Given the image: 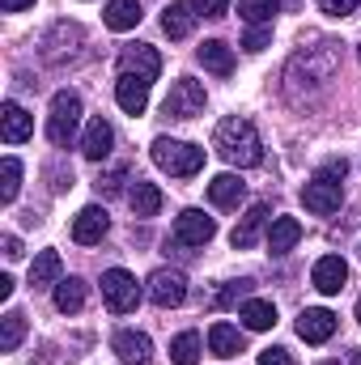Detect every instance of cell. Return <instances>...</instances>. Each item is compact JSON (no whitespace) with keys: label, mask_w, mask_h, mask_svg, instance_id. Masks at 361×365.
<instances>
[{"label":"cell","mask_w":361,"mask_h":365,"mask_svg":"<svg viewBox=\"0 0 361 365\" xmlns=\"http://www.w3.org/2000/svg\"><path fill=\"white\" fill-rule=\"evenodd\" d=\"M345 175H349V162H345V158L323 162V166H319V175L302 187V204H306L310 212H319V217L336 212V208H340V200H345Z\"/></svg>","instance_id":"obj_3"},{"label":"cell","mask_w":361,"mask_h":365,"mask_svg":"<svg viewBox=\"0 0 361 365\" xmlns=\"http://www.w3.org/2000/svg\"><path fill=\"white\" fill-rule=\"evenodd\" d=\"M243 195H247V182L238 179V175H217V179L208 182V200L217 208H238Z\"/></svg>","instance_id":"obj_21"},{"label":"cell","mask_w":361,"mask_h":365,"mask_svg":"<svg viewBox=\"0 0 361 365\" xmlns=\"http://www.w3.org/2000/svg\"><path fill=\"white\" fill-rule=\"evenodd\" d=\"M298 238H302V225H298L293 217H276L272 230H268V251L272 255H285V251L298 247Z\"/></svg>","instance_id":"obj_25"},{"label":"cell","mask_w":361,"mask_h":365,"mask_svg":"<svg viewBox=\"0 0 361 365\" xmlns=\"http://www.w3.org/2000/svg\"><path fill=\"white\" fill-rule=\"evenodd\" d=\"M319 365H340V361H319Z\"/></svg>","instance_id":"obj_45"},{"label":"cell","mask_w":361,"mask_h":365,"mask_svg":"<svg viewBox=\"0 0 361 365\" xmlns=\"http://www.w3.org/2000/svg\"><path fill=\"white\" fill-rule=\"evenodd\" d=\"M183 297H187V276L179 268H158V272L149 276V302L153 306L171 310V306H179Z\"/></svg>","instance_id":"obj_9"},{"label":"cell","mask_w":361,"mask_h":365,"mask_svg":"<svg viewBox=\"0 0 361 365\" xmlns=\"http://www.w3.org/2000/svg\"><path fill=\"white\" fill-rule=\"evenodd\" d=\"M30 4H34V0H0L4 13H21V9H30Z\"/></svg>","instance_id":"obj_41"},{"label":"cell","mask_w":361,"mask_h":365,"mask_svg":"<svg viewBox=\"0 0 361 365\" xmlns=\"http://www.w3.org/2000/svg\"><path fill=\"white\" fill-rule=\"evenodd\" d=\"M298 336H302L306 344H323V340H332V336H336V314L323 310V306L302 310V314H298Z\"/></svg>","instance_id":"obj_14"},{"label":"cell","mask_w":361,"mask_h":365,"mask_svg":"<svg viewBox=\"0 0 361 365\" xmlns=\"http://www.w3.org/2000/svg\"><path fill=\"white\" fill-rule=\"evenodd\" d=\"M238 319H243L251 331H268L272 323H276V306L264 302V297H247V302H243V310H238Z\"/></svg>","instance_id":"obj_28"},{"label":"cell","mask_w":361,"mask_h":365,"mask_svg":"<svg viewBox=\"0 0 361 365\" xmlns=\"http://www.w3.org/2000/svg\"><path fill=\"white\" fill-rule=\"evenodd\" d=\"M149 86H153V81H145V77L119 73V81H115V102H119L128 115H145V106H149Z\"/></svg>","instance_id":"obj_16"},{"label":"cell","mask_w":361,"mask_h":365,"mask_svg":"<svg viewBox=\"0 0 361 365\" xmlns=\"http://www.w3.org/2000/svg\"><path fill=\"white\" fill-rule=\"evenodd\" d=\"M353 365H361V353H357V357H353Z\"/></svg>","instance_id":"obj_44"},{"label":"cell","mask_w":361,"mask_h":365,"mask_svg":"<svg viewBox=\"0 0 361 365\" xmlns=\"http://www.w3.org/2000/svg\"><path fill=\"white\" fill-rule=\"evenodd\" d=\"M30 284L34 289H56L60 284V255L56 251H39L30 264Z\"/></svg>","instance_id":"obj_27"},{"label":"cell","mask_w":361,"mask_h":365,"mask_svg":"<svg viewBox=\"0 0 361 365\" xmlns=\"http://www.w3.org/2000/svg\"><path fill=\"white\" fill-rule=\"evenodd\" d=\"M162 110H166L171 119H195V115L204 110V86H200V81H191V77L175 81V90L166 93Z\"/></svg>","instance_id":"obj_8"},{"label":"cell","mask_w":361,"mask_h":365,"mask_svg":"<svg viewBox=\"0 0 361 365\" xmlns=\"http://www.w3.org/2000/svg\"><path fill=\"white\" fill-rule=\"evenodd\" d=\"M0 204H13L17 200V191H21V162L17 158H4L0 162Z\"/></svg>","instance_id":"obj_33"},{"label":"cell","mask_w":361,"mask_h":365,"mask_svg":"<svg viewBox=\"0 0 361 365\" xmlns=\"http://www.w3.org/2000/svg\"><path fill=\"white\" fill-rule=\"evenodd\" d=\"M361 0H319V9L327 13V17H349V13H357Z\"/></svg>","instance_id":"obj_37"},{"label":"cell","mask_w":361,"mask_h":365,"mask_svg":"<svg viewBox=\"0 0 361 365\" xmlns=\"http://www.w3.org/2000/svg\"><path fill=\"white\" fill-rule=\"evenodd\" d=\"M195 56H200V64H204L208 73H217V77H230V73H234V51H230L221 38H208Z\"/></svg>","instance_id":"obj_22"},{"label":"cell","mask_w":361,"mask_h":365,"mask_svg":"<svg viewBox=\"0 0 361 365\" xmlns=\"http://www.w3.org/2000/svg\"><path fill=\"white\" fill-rule=\"evenodd\" d=\"M77 123H81V98L73 90H60L51 98V115H47V140L56 149H68L73 136H77Z\"/></svg>","instance_id":"obj_6"},{"label":"cell","mask_w":361,"mask_h":365,"mask_svg":"<svg viewBox=\"0 0 361 365\" xmlns=\"http://www.w3.org/2000/svg\"><path fill=\"white\" fill-rule=\"evenodd\" d=\"M191 9H195L200 17H225L230 0H191Z\"/></svg>","instance_id":"obj_38"},{"label":"cell","mask_w":361,"mask_h":365,"mask_svg":"<svg viewBox=\"0 0 361 365\" xmlns=\"http://www.w3.org/2000/svg\"><path fill=\"white\" fill-rule=\"evenodd\" d=\"M195 9H191V0H175V4H166V13H162V30L171 34V38H187L191 34V26H195Z\"/></svg>","instance_id":"obj_20"},{"label":"cell","mask_w":361,"mask_h":365,"mask_svg":"<svg viewBox=\"0 0 361 365\" xmlns=\"http://www.w3.org/2000/svg\"><path fill=\"white\" fill-rule=\"evenodd\" d=\"M0 132H4V140H9V145H21V140H30V132H34V119L26 115V106H17V102H4V106H0Z\"/></svg>","instance_id":"obj_19"},{"label":"cell","mask_w":361,"mask_h":365,"mask_svg":"<svg viewBox=\"0 0 361 365\" xmlns=\"http://www.w3.org/2000/svg\"><path fill=\"white\" fill-rule=\"evenodd\" d=\"M260 365H293V357H289V349H264Z\"/></svg>","instance_id":"obj_39"},{"label":"cell","mask_w":361,"mask_h":365,"mask_svg":"<svg viewBox=\"0 0 361 365\" xmlns=\"http://www.w3.org/2000/svg\"><path fill=\"white\" fill-rule=\"evenodd\" d=\"M21 336H26V314L9 310V314H4V323H0V353H17Z\"/></svg>","instance_id":"obj_31"},{"label":"cell","mask_w":361,"mask_h":365,"mask_svg":"<svg viewBox=\"0 0 361 365\" xmlns=\"http://www.w3.org/2000/svg\"><path fill=\"white\" fill-rule=\"evenodd\" d=\"M111 145H115L111 123H106L102 115L90 119V128H86V136H81V153H86L90 162H106V158H111Z\"/></svg>","instance_id":"obj_18"},{"label":"cell","mask_w":361,"mask_h":365,"mask_svg":"<svg viewBox=\"0 0 361 365\" xmlns=\"http://www.w3.org/2000/svg\"><path fill=\"white\" fill-rule=\"evenodd\" d=\"M268 43H272V26H251V30H247V38H243V51H251V56H255V51H264Z\"/></svg>","instance_id":"obj_35"},{"label":"cell","mask_w":361,"mask_h":365,"mask_svg":"<svg viewBox=\"0 0 361 365\" xmlns=\"http://www.w3.org/2000/svg\"><path fill=\"white\" fill-rule=\"evenodd\" d=\"M111 349H115V357L123 365H153V344H149V336L145 331H115V340H111Z\"/></svg>","instance_id":"obj_12"},{"label":"cell","mask_w":361,"mask_h":365,"mask_svg":"<svg viewBox=\"0 0 361 365\" xmlns=\"http://www.w3.org/2000/svg\"><path fill=\"white\" fill-rule=\"evenodd\" d=\"M336 64H340L336 43H327V38H319L315 47L302 43V51H298V56L289 60V68H285V93H289V102L315 98V93L336 77Z\"/></svg>","instance_id":"obj_1"},{"label":"cell","mask_w":361,"mask_h":365,"mask_svg":"<svg viewBox=\"0 0 361 365\" xmlns=\"http://www.w3.org/2000/svg\"><path fill=\"white\" fill-rule=\"evenodd\" d=\"M272 208L260 200V204H251L247 212H243V221L234 225V234H230V242H234V251H247V247H255V238H260V230L268 225Z\"/></svg>","instance_id":"obj_15"},{"label":"cell","mask_w":361,"mask_h":365,"mask_svg":"<svg viewBox=\"0 0 361 365\" xmlns=\"http://www.w3.org/2000/svg\"><path fill=\"white\" fill-rule=\"evenodd\" d=\"M213 234H217V221L204 217L200 208H187V212L175 217V238H179L183 247H204Z\"/></svg>","instance_id":"obj_11"},{"label":"cell","mask_w":361,"mask_h":365,"mask_svg":"<svg viewBox=\"0 0 361 365\" xmlns=\"http://www.w3.org/2000/svg\"><path fill=\"white\" fill-rule=\"evenodd\" d=\"M4 255H9V259H21V242H17V234H4Z\"/></svg>","instance_id":"obj_40"},{"label":"cell","mask_w":361,"mask_h":365,"mask_svg":"<svg viewBox=\"0 0 361 365\" xmlns=\"http://www.w3.org/2000/svg\"><path fill=\"white\" fill-rule=\"evenodd\" d=\"M123 182H128V166H115L106 179H98V191H106V195H115V191H123Z\"/></svg>","instance_id":"obj_36"},{"label":"cell","mask_w":361,"mask_h":365,"mask_svg":"<svg viewBox=\"0 0 361 365\" xmlns=\"http://www.w3.org/2000/svg\"><path fill=\"white\" fill-rule=\"evenodd\" d=\"M119 73H128V77H145V81H158V73H162V56H158L149 43L123 47V51H119Z\"/></svg>","instance_id":"obj_10"},{"label":"cell","mask_w":361,"mask_h":365,"mask_svg":"<svg viewBox=\"0 0 361 365\" xmlns=\"http://www.w3.org/2000/svg\"><path fill=\"white\" fill-rule=\"evenodd\" d=\"M102 302H106L115 314H128V310H136V302H141V284H136V276L123 272V268H111V272H102Z\"/></svg>","instance_id":"obj_7"},{"label":"cell","mask_w":361,"mask_h":365,"mask_svg":"<svg viewBox=\"0 0 361 365\" xmlns=\"http://www.w3.org/2000/svg\"><path fill=\"white\" fill-rule=\"evenodd\" d=\"M243 297H251V280H230V284L213 297V306H234V302H243Z\"/></svg>","instance_id":"obj_34"},{"label":"cell","mask_w":361,"mask_h":365,"mask_svg":"<svg viewBox=\"0 0 361 365\" xmlns=\"http://www.w3.org/2000/svg\"><path fill=\"white\" fill-rule=\"evenodd\" d=\"M213 145H217V153H221L230 166H238V170H247V166H260V162H264V140H260L255 123H251V119H243V115L221 119V123H217V132H213Z\"/></svg>","instance_id":"obj_2"},{"label":"cell","mask_w":361,"mask_h":365,"mask_svg":"<svg viewBox=\"0 0 361 365\" xmlns=\"http://www.w3.org/2000/svg\"><path fill=\"white\" fill-rule=\"evenodd\" d=\"M345 280H349V264L340 259V255H323L319 264H315V272H310V284L319 289V293H340L345 289Z\"/></svg>","instance_id":"obj_17"},{"label":"cell","mask_w":361,"mask_h":365,"mask_svg":"<svg viewBox=\"0 0 361 365\" xmlns=\"http://www.w3.org/2000/svg\"><path fill=\"white\" fill-rule=\"evenodd\" d=\"M208 349H213V357H238L243 353V331L230 327V323H213L208 327Z\"/></svg>","instance_id":"obj_23"},{"label":"cell","mask_w":361,"mask_h":365,"mask_svg":"<svg viewBox=\"0 0 361 365\" xmlns=\"http://www.w3.org/2000/svg\"><path fill=\"white\" fill-rule=\"evenodd\" d=\"M149 153H153L158 170H166V175H175V179H191V175H200V170H204V149H200V145H191V140L158 136V140L149 145Z\"/></svg>","instance_id":"obj_4"},{"label":"cell","mask_w":361,"mask_h":365,"mask_svg":"<svg viewBox=\"0 0 361 365\" xmlns=\"http://www.w3.org/2000/svg\"><path fill=\"white\" fill-rule=\"evenodd\" d=\"M81 47H86V30L77 26V21H56L47 34H43V43H39V56L47 60V64H73L77 56H81Z\"/></svg>","instance_id":"obj_5"},{"label":"cell","mask_w":361,"mask_h":365,"mask_svg":"<svg viewBox=\"0 0 361 365\" xmlns=\"http://www.w3.org/2000/svg\"><path fill=\"white\" fill-rule=\"evenodd\" d=\"M81 306H86V280L81 276H64L56 284V310L60 314H77Z\"/></svg>","instance_id":"obj_26"},{"label":"cell","mask_w":361,"mask_h":365,"mask_svg":"<svg viewBox=\"0 0 361 365\" xmlns=\"http://www.w3.org/2000/svg\"><path fill=\"white\" fill-rule=\"evenodd\" d=\"M357 323H361V297H357Z\"/></svg>","instance_id":"obj_43"},{"label":"cell","mask_w":361,"mask_h":365,"mask_svg":"<svg viewBox=\"0 0 361 365\" xmlns=\"http://www.w3.org/2000/svg\"><path fill=\"white\" fill-rule=\"evenodd\" d=\"M276 9H280V0H238V13H243L247 26H268L276 17Z\"/></svg>","instance_id":"obj_30"},{"label":"cell","mask_w":361,"mask_h":365,"mask_svg":"<svg viewBox=\"0 0 361 365\" xmlns=\"http://www.w3.org/2000/svg\"><path fill=\"white\" fill-rule=\"evenodd\" d=\"M357 60H361V43H357Z\"/></svg>","instance_id":"obj_46"},{"label":"cell","mask_w":361,"mask_h":365,"mask_svg":"<svg viewBox=\"0 0 361 365\" xmlns=\"http://www.w3.org/2000/svg\"><path fill=\"white\" fill-rule=\"evenodd\" d=\"M128 204H132V212H136V217H158V208H162V191H158L153 182L136 179L132 195H128Z\"/></svg>","instance_id":"obj_29"},{"label":"cell","mask_w":361,"mask_h":365,"mask_svg":"<svg viewBox=\"0 0 361 365\" xmlns=\"http://www.w3.org/2000/svg\"><path fill=\"white\" fill-rule=\"evenodd\" d=\"M171 361L175 365H195L200 361V336L195 331H179L171 340Z\"/></svg>","instance_id":"obj_32"},{"label":"cell","mask_w":361,"mask_h":365,"mask_svg":"<svg viewBox=\"0 0 361 365\" xmlns=\"http://www.w3.org/2000/svg\"><path fill=\"white\" fill-rule=\"evenodd\" d=\"M102 17H106V26H111V30H136L145 13H141V4H136V0H106Z\"/></svg>","instance_id":"obj_24"},{"label":"cell","mask_w":361,"mask_h":365,"mask_svg":"<svg viewBox=\"0 0 361 365\" xmlns=\"http://www.w3.org/2000/svg\"><path fill=\"white\" fill-rule=\"evenodd\" d=\"M13 289H17V284H13V276H0V302H4V297H13Z\"/></svg>","instance_id":"obj_42"},{"label":"cell","mask_w":361,"mask_h":365,"mask_svg":"<svg viewBox=\"0 0 361 365\" xmlns=\"http://www.w3.org/2000/svg\"><path fill=\"white\" fill-rule=\"evenodd\" d=\"M106 230H111V217H106V208H98V204H86V208L77 212V221H73V238H77L81 247L102 242Z\"/></svg>","instance_id":"obj_13"}]
</instances>
